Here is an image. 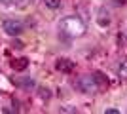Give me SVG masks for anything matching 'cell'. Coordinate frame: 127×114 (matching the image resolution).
Listing matches in <instances>:
<instances>
[{"label":"cell","mask_w":127,"mask_h":114,"mask_svg":"<svg viewBox=\"0 0 127 114\" xmlns=\"http://www.w3.org/2000/svg\"><path fill=\"white\" fill-rule=\"evenodd\" d=\"M40 97H42V99H48V97H49V89H44V87H40Z\"/></svg>","instance_id":"9"},{"label":"cell","mask_w":127,"mask_h":114,"mask_svg":"<svg viewBox=\"0 0 127 114\" xmlns=\"http://www.w3.org/2000/svg\"><path fill=\"white\" fill-rule=\"evenodd\" d=\"M104 114H120V110H118V109H106Z\"/></svg>","instance_id":"10"},{"label":"cell","mask_w":127,"mask_h":114,"mask_svg":"<svg viewBox=\"0 0 127 114\" xmlns=\"http://www.w3.org/2000/svg\"><path fill=\"white\" fill-rule=\"evenodd\" d=\"M17 84H19L21 87H27V89H29V87L34 86V80H32V78H21V80L17 82Z\"/></svg>","instance_id":"7"},{"label":"cell","mask_w":127,"mask_h":114,"mask_svg":"<svg viewBox=\"0 0 127 114\" xmlns=\"http://www.w3.org/2000/svg\"><path fill=\"white\" fill-rule=\"evenodd\" d=\"M61 29L63 33H66L68 36H82L85 33V23L80 19L78 15H68L61 21Z\"/></svg>","instance_id":"1"},{"label":"cell","mask_w":127,"mask_h":114,"mask_svg":"<svg viewBox=\"0 0 127 114\" xmlns=\"http://www.w3.org/2000/svg\"><path fill=\"white\" fill-rule=\"evenodd\" d=\"M118 72H120V76H122V78H125V80H127V57L122 61V63H120V67H118Z\"/></svg>","instance_id":"6"},{"label":"cell","mask_w":127,"mask_h":114,"mask_svg":"<svg viewBox=\"0 0 127 114\" xmlns=\"http://www.w3.org/2000/svg\"><path fill=\"white\" fill-rule=\"evenodd\" d=\"M44 4H46V8H49V10H57L59 6H61V0H44Z\"/></svg>","instance_id":"8"},{"label":"cell","mask_w":127,"mask_h":114,"mask_svg":"<svg viewBox=\"0 0 127 114\" xmlns=\"http://www.w3.org/2000/svg\"><path fill=\"white\" fill-rule=\"evenodd\" d=\"M76 87H78L82 93L93 95V93H97V89H99V84H97L95 76H82L78 80V84H76Z\"/></svg>","instance_id":"2"},{"label":"cell","mask_w":127,"mask_h":114,"mask_svg":"<svg viewBox=\"0 0 127 114\" xmlns=\"http://www.w3.org/2000/svg\"><path fill=\"white\" fill-rule=\"evenodd\" d=\"M2 29H4L6 34H10V36H17V34L23 33V23L19 21V19H4Z\"/></svg>","instance_id":"3"},{"label":"cell","mask_w":127,"mask_h":114,"mask_svg":"<svg viewBox=\"0 0 127 114\" xmlns=\"http://www.w3.org/2000/svg\"><path fill=\"white\" fill-rule=\"evenodd\" d=\"M74 69L76 67L70 59H59L57 61V71H61V72H72Z\"/></svg>","instance_id":"4"},{"label":"cell","mask_w":127,"mask_h":114,"mask_svg":"<svg viewBox=\"0 0 127 114\" xmlns=\"http://www.w3.org/2000/svg\"><path fill=\"white\" fill-rule=\"evenodd\" d=\"M27 65H29V59H27V57H21V59H15L13 61V69H15V71H25L27 69Z\"/></svg>","instance_id":"5"}]
</instances>
